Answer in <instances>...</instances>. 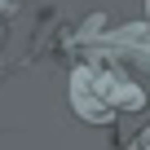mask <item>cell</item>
<instances>
[{
	"label": "cell",
	"mask_w": 150,
	"mask_h": 150,
	"mask_svg": "<svg viewBox=\"0 0 150 150\" xmlns=\"http://www.w3.org/2000/svg\"><path fill=\"white\" fill-rule=\"evenodd\" d=\"M66 102L84 124H115L119 115H137L146 106V88L124 66L84 53V62L71 66L66 75Z\"/></svg>",
	"instance_id": "obj_1"
},
{
	"label": "cell",
	"mask_w": 150,
	"mask_h": 150,
	"mask_svg": "<svg viewBox=\"0 0 150 150\" xmlns=\"http://www.w3.org/2000/svg\"><path fill=\"white\" fill-rule=\"evenodd\" d=\"M84 53H97L115 66H124L128 75H150V27L146 22H124V27H106L97 44H88Z\"/></svg>",
	"instance_id": "obj_2"
},
{
	"label": "cell",
	"mask_w": 150,
	"mask_h": 150,
	"mask_svg": "<svg viewBox=\"0 0 150 150\" xmlns=\"http://www.w3.org/2000/svg\"><path fill=\"white\" fill-rule=\"evenodd\" d=\"M128 150H150V124H146V128H141V132L128 141Z\"/></svg>",
	"instance_id": "obj_3"
},
{
	"label": "cell",
	"mask_w": 150,
	"mask_h": 150,
	"mask_svg": "<svg viewBox=\"0 0 150 150\" xmlns=\"http://www.w3.org/2000/svg\"><path fill=\"white\" fill-rule=\"evenodd\" d=\"M141 5H146V27H150V0H141Z\"/></svg>",
	"instance_id": "obj_4"
}]
</instances>
